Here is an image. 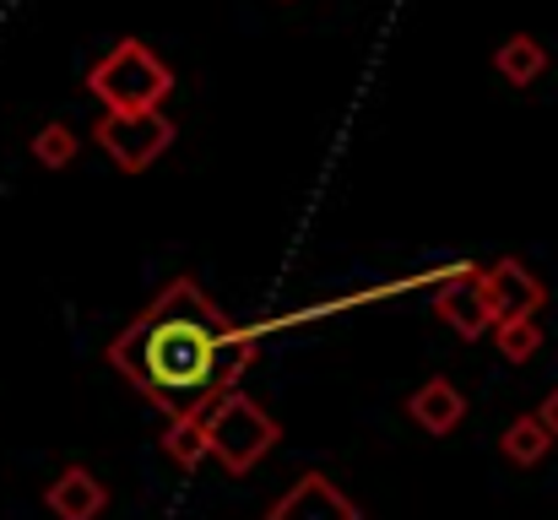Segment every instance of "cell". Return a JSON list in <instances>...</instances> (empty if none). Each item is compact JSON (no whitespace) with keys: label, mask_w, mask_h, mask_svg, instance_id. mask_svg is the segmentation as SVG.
I'll list each match as a JSON object with an SVG mask.
<instances>
[{"label":"cell","mask_w":558,"mask_h":520,"mask_svg":"<svg viewBox=\"0 0 558 520\" xmlns=\"http://www.w3.org/2000/svg\"><path fill=\"white\" fill-rule=\"evenodd\" d=\"M260 358V331L239 326L195 277H174L104 347V363L163 418H201Z\"/></svg>","instance_id":"cell-1"},{"label":"cell","mask_w":558,"mask_h":520,"mask_svg":"<svg viewBox=\"0 0 558 520\" xmlns=\"http://www.w3.org/2000/svg\"><path fill=\"white\" fill-rule=\"evenodd\" d=\"M87 93L104 104V114H153L174 93V65L153 44L120 38L109 55L87 65Z\"/></svg>","instance_id":"cell-2"},{"label":"cell","mask_w":558,"mask_h":520,"mask_svg":"<svg viewBox=\"0 0 558 520\" xmlns=\"http://www.w3.org/2000/svg\"><path fill=\"white\" fill-rule=\"evenodd\" d=\"M201 434H206V456L228 472V477H250L282 439V423L244 390H228L222 401H211L201 412Z\"/></svg>","instance_id":"cell-3"},{"label":"cell","mask_w":558,"mask_h":520,"mask_svg":"<svg viewBox=\"0 0 558 520\" xmlns=\"http://www.w3.org/2000/svg\"><path fill=\"white\" fill-rule=\"evenodd\" d=\"M93 142L120 173H147L180 142V125L163 109H153V114H98Z\"/></svg>","instance_id":"cell-4"},{"label":"cell","mask_w":558,"mask_h":520,"mask_svg":"<svg viewBox=\"0 0 558 520\" xmlns=\"http://www.w3.org/2000/svg\"><path fill=\"white\" fill-rule=\"evenodd\" d=\"M477 277H483L494 326H499V321H537L543 304H548L543 277H537L526 261H515V255H505V261H494V266H477Z\"/></svg>","instance_id":"cell-5"},{"label":"cell","mask_w":558,"mask_h":520,"mask_svg":"<svg viewBox=\"0 0 558 520\" xmlns=\"http://www.w3.org/2000/svg\"><path fill=\"white\" fill-rule=\"evenodd\" d=\"M434 315H439L450 331H461L466 342L488 337L494 315H488V293H483L477 266H466V261H461V266L439 271V282H434Z\"/></svg>","instance_id":"cell-6"},{"label":"cell","mask_w":558,"mask_h":520,"mask_svg":"<svg viewBox=\"0 0 558 520\" xmlns=\"http://www.w3.org/2000/svg\"><path fill=\"white\" fill-rule=\"evenodd\" d=\"M266 520H364V516H359V505L326 472H304L288 494L271 499Z\"/></svg>","instance_id":"cell-7"},{"label":"cell","mask_w":558,"mask_h":520,"mask_svg":"<svg viewBox=\"0 0 558 520\" xmlns=\"http://www.w3.org/2000/svg\"><path fill=\"white\" fill-rule=\"evenodd\" d=\"M401 412H407L428 439H450V434L466 423V396H461V385H456L450 374H428V379L401 401Z\"/></svg>","instance_id":"cell-8"},{"label":"cell","mask_w":558,"mask_h":520,"mask_svg":"<svg viewBox=\"0 0 558 520\" xmlns=\"http://www.w3.org/2000/svg\"><path fill=\"white\" fill-rule=\"evenodd\" d=\"M104 505H109V488L98 483L93 467H65V472H54L49 488H44V510L54 520H98Z\"/></svg>","instance_id":"cell-9"},{"label":"cell","mask_w":558,"mask_h":520,"mask_svg":"<svg viewBox=\"0 0 558 520\" xmlns=\"http://www.w3.org/2000/svg\"><path fill=\"white\" fill-rule=\"evenodd\" d=\"M494 71H499L510 87H532L537 76H548V44H537L532 33H510V38L494 49Z\"/></svg>","instance_id":"cell-10"},{"label":"cell","mask_w":558,"mask_h":520,"mask_svg":"<svg viewBox=\"0 0 558 520\" xmlns=\"http://www.w3.org/2000/svg\"><path fill=\"white\" fill-rule=\"evenodd\" d=\"M548 450H554V439H548V428H543L537 412L510 418V428L499 434V456L510 467H537V461H548Z\"/></svg>","instance_id":"cell-11"},{"label":"cell","mask_w":558,"mask_h":520,"mask_svg":"<svg viewBox=\"0 0 558 520\" xmlns=\"http://www.w3.org/2000/svg\"><path fill=\"white\" fill-rule=\"evenodd\" d=\"M27 153H33V164H38V169H71V164H76V153H82V136H76L65 120H49L44 131H33Z\"/></svg>","instance_id":"cell-12"},{"label":"cell","mask_w":558,"mask_h":520,"mask_svg":"<svg viewBox=\"0 0 558 520\" xmlns=\"http://www.w3.org/2000/svg\"><path fill=\"white\" fill-rule=\"evenodd\" d=\"M163 456H169L180 472H195V467L206 461V434H201V418H169Z\"/></svg>","instance_id":"cell-13"},{"label":"cell","mask_w":558,"mask_h":520,"mask_svg":"<svg viewBox=\"0 0 558 520\" xmlns=\"http://www.w3.org/2000/svg\"><path fill=\"white\" fill-rule=\"evenodd\" d=\"M488 331H494V347H499L505 363H532L543 352V326L537 321H499Z\"/></svg>","instance_id":"cell-14"},{"label":"cell","mask_w":558,"mask_h":520,"mask_svg":"<svg viewBox=\"0 0 558 520\" xmlns=\"http://www.w3.org/2000/svg\"><path fill=\"white\" fill-rule=\"evenodd\" d=\"M537 418H543V428H548V439H554V445H558V385H554V390H548V401L537 407Z\"/></svg>","instance_id":"cell-15"}]
</instances>
